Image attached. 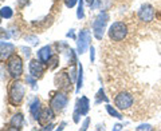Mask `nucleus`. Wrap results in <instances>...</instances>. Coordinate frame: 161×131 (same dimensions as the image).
<instances>
[{
	"instance_id": "72a5a7b5",
	"label": "nucleus",
	"mask_w": 161,
	"mask_h": 131,
	"mask_svg": "<svg viewBox=\"0 0 161 131\" xmlns=\"http://www.w3.org/2000/svg\"><path fill=\"white\" fill-rule=\"evenodd\" d=\"M26 2H28V0H20V2H19V6H20V7H23V4L26 3Z\"/></svg>"
},
{
	"instance_id": "393cba45",
	"label": "nucleus",
	"mask_w": 161,
	"mask_h": 131,
	"mask_svg": "<svg viewBox=\"0 0 161 131\" xmlns=\"http://www.w3.org/2000/svg\"><path fill=\"white\" fill-rule=\"evenodd\" d=\"M136 130H137V131H142V130H153V127H152V126H150V124H140L138 126V127H136Z\"/></svg>"
},
{
	"instance_id": "412c9836",
	"label": "nucleus",
	"mask_w": 161,
	"mask_h": 131,
	"mask_svg": "<svg viewBox=\"0 0 161 131\" xmlns=\"http://www.w3.org/2000/svg\"><path fill=\"white\" fill-rule=\"evenodd\" d=\"M101 102H105V103H108V102H109L108 97H105L103 88H99V91L97 92V100H95V103H101Z\"/></svg>"
},
{
	"instance_id": "aec40b11",
	"label": "nucleus",
	"mask_w": 161,
	"mask_h": 131,
	"mask_svg": "<svg viewBox=\"0 0 161 131\" xmlns=\"http://www.w3.org/2000/svg\"><path fill=\"white\" fill-rule=\"evenodd\" d=\"M0 13H2L3 19H11L14 16V11L11 7H3L0 9Z\"/></svg>"
},
{
	"instance_id": "5701e85b",
	"label": "nucleus",
	"mask_w": 161,
	"mask_h": 131,
	"mask_svg": "<svg viewBox=\"0 0 161 131\" xmlns=\"http://www.w3.org/2000/svg\"><path fill=\"white\" fill-rule=\"evenodd\" d=\"M26 42L30 43L31 46H36L39 43V39L36 36H34V35H28V36H26Z\"/></svg>"
},
{
	"instance_id": "0eeeda50",
	"label": "nucleus",
	"mask_w": 161,
	"mask_h": 131,
	"mask_svg": "<svg viewBox=\"0 0 161 131\" xmlns=\"http://www.w3.org/2000/svg\"><path fill=\"white\" fill-rule=\"evenodd\" d=\"M90 110V102L86 97H82L80 99L77 100L75 104V111H74V122L79 123V117L80 115H86Z\"/></svg>"
},
{
	"instance_id": "c85d7f7f",
	"label": "nucleus",
	"mask_w": 161,
	"mask_h": 131,
	"mask_svg": "<svg viewBox=\"0 0 161 131\" xmlns=\"http://www.w3.org/2000/svg\"><path fill=\"white\" fill-rule=\"evenodd\" d=\"M94 59H95V54H94V47L92 46L90 47V62H94Z\"/></svg>"
},
{
	"instance_id": "cd10ccee",
	"label": "nucleus",
	"mask_w": 161,
	"mask_h": 131,
	"mask_svg": "<svg viewBox=\"0 0 161 131\" xmlns=\"http://www.w3.org/2000/svg\"><path fill=\"white\" fill-rule=\"evenodd\" d=\"M23 51V54H24V56L26 58H30V55H31V51H30V48H26V47H22L20 48Z\"/></svg>"
},
{
	"instance_id": "f257e3e1",
	"label": "nucleus",
	"mask_w": 161,
	"mask_h": 131,
	"mask_svg": "<svg viewBox=\"0 0 161 131\" xmlns=\"http://www.w3.org/2000/svg\"><path fill=\"white\" fill-rule=\"evenodd\" d=\"M24 95H26V88L20 80H14L8 88V100L12 106H19L23 102Z\"/></svg>"
},
{
	"instance_id": "7c9ffc66",
	"label": "nucleus",
	"mask_w": 161,
	"mask_h": 131,
	"mask_svg": "<svg viewBox=\"0 0 161 131\" xmlns=\"http://www.w3.org/2000/svg\"><path fill=\"white\" fill-rule=\"evenodd\" d=\"M113 130H114V131H117V130H122V126H121V124H114Z\"/></svg>"
},
{
	"instance_id": "c9c22d12",
	"label": "nucleus",
	"mask_w": 161,
	"mask_h": 131,
	"mask_svg": "<svg viewBox=\"0 0 161 131\" xmlns=\"http://www.w3.org/2000/svg\"><path fill=\"white\" fill-rule=\"evenodd\" d=\"M0 58H2V55H0Z\"/></svg>"
},
{
	"instance_id": "7ed1b4c3",
	"label": "nucleus",
	"mask_w": 161,
	"mask_h": 131,
	"mask_svg": "<svg viewBox=\"0 0 161 131\" xmlns=\"http://www.w3.org/2000/svg\"><path fill=\"white\" fill-rule=\"evenodd\" d=\"M109 38L113 42H121L126 38L128 35V26L124 22H114L112 26L109 27Z\"/></svg>"
},
{
	"instance_id": "1a4fd4ad",
	"label": "nucleus",
	"mask_w": 161,
	"mask_h": 131,
	"mask_svg": "<svg viewBox=\"0 0 161 131\" xmlns=\"http://www.w3.org/2000/svg\"><path fill=\"white\" fill-rule=\"evenodd\" d=\"M154 8L152 4H142L138 9V19L142 23H150L154 19Z\"/></svg>"
},
{
	"instance_id": "a211bd4d",
	"label": "nucleus",
	"mask_w": 161,
	"mask_h": 131,
	"mask_svg": "<svg viewBox=\"0 0 161 131\" xmlns=\"http://www.w3.org/2000/svg\"><path fill=\"white\" fill-rule=\"evenodd\" d=\"M82 83H83V67L82 64L78 66V80H77V92L80 91L82 88Z\"/></svg>"
},
{
	"instance_id": "bb28decb",
	"label": "nucleus",
	"mask_w": 161,
	"mask_h": 131,
	"mask_svg": "<svg viewBox=\"0 0 161 131\" xmlns=\"http://www.w3.org/2000/svg\"><path fill=\"white\" fill-rule=\"evenodd\" d=\"M89 123H90V118H86V119H85V122L82 123V127H80V130H82V131L87 130L89 128Z\"/></svg>"
},
{
	"instance_id": "6ab92c4d",
	"label": "nucleus",
	"mask_w": 161,
	"mask_h": 131,
	"mask_svg": "<svg viewBox=\"0 0 161 131\" xmlns=\"http://www.w3.org/2000/svg\"><path fill=\"white\" fill-rule=\"evenodd\" d=\"M106 111H108V114L110 115V117H113V118H117V119H122L124 117L121 115L117 110H115L113 106H110V104H106Z\"/></svg>"
},
{
	"instance_id": "6e6552de",
	"label": "nucleus",
	"mask_w": 161,
	"mask_h": 131,
	"mask_svg": "<svg viewBox=\"0 0 161 131\" xmlns=\"http://www.w3.org/2000/svg\"><path fill=\"white\" fill-rule=\"evenodd\" d=\"M69 102V98L64 92H57L50 100V107H51L54 111H62V110L67 106Z\"/></svg>"
},
{
	"instance_id": "b1692460",
	"label": "nucleus",
	"mask_w": 161,
	"mask_h": 131,
	"mask_svg": "<svg viewBox=\"0 0 161 131\" xmlns=\"http://www.w3.org/2000/svg\"><path fill=\"white\" fill-rule=\"evenodd\" d=\"M9 38V34L8 31H6L4 28H0V40H6Z\"/></svg>"
},
{
	"instance_id": "9d476101",
	"label": "nucleus",
	"mask_w": 161,
	"mask_h": 131,
	"mask_svg": "<svg viewBox=\"0 0 161 131\" xmlns=\"http://www.w3.org/2000/svg\"><path fill=\"white\" fill-rule=\"evenodd\" d=\"M28 68H30V74H31L34 78H40L44 72V64H43V62H40L39 59L31 60L28 64Z\"/></svg>"
},
{
	"instance_id": "20e7f679",
	"label": "nucleus",
	"mask_w": 161,
	"mask_h": 131,
	"mask_svg": "<svg viewBox=\"0 0 161 131\" xmlns=\"http://www.w3.org/2000/svg\"><path fill=\"white\" fill-rule=\"evenodd\" d=\"M7 70H8V74L15 79L22 76V74H23V60H22V58H20L19 55L12 54L7 60Z\"/></svg>"
},
{
	"instance_id": "f03ea898",
	"label": "nucleus",
	"mask_w": 161,
	"mask_h": 131,
	"mask_svg": "<svg viewBox=\"0 0 161 131\" xmlns=\"http://www.w3.org/2000/svg\"><path fill=\"white\" fill-rule=\"evenodd\" d=\"M109 13L106 11H101L97 18L94 19L93 22V34L97 40H102L103 38V34H105V29H106V24L109 22Z\"/></svg>"
},
{
	"instance_id": "a878e982",
	"label": "nucleus",
	"mask_w": 161,
	"mask_h": 131,
	"mask_svg": "<svg viewBox=\"0 0 161 131\" xmlns=\"http://www.w3.org/2000/svg\"><path fill=\"white\" fill-rule=\"evenodd\" d=\"M78 0H64V4H66L67 8H73L75 4H77Z\"/></svg>"
},
{
	"instance_id": "2eb2a0df",
	"label": "nucleus",
	"mask_w": 161,
	"mask_h": 131,
	"mask_svg": "<svg viewBox=\"0 0 161 131\" xmlns=\"http://www.w3.org/2000/svg\"><path fill=\"white\" fill-rule=\"evenodd\" d=\"M38 59L40 60V62L43 63H47L50 59H51V47L50 46H44L42 47L38 51Z\"/></svg>"
},
{
	"instance_id": "2f4dec72",
	"label": "nucleus",
	"mask_w": 161,
	"mask_h": 131,
	"mask_svg": "<svg viewBox=\"0 0 161 131\" xmlns=\"http://www.w3.org/2000/svg\"><path fill=\"white\" fill-rule=\"evenodd\" d=\"M85 2H86V3L89 4V6H90V7H93V4L95 3V0H85Z\"/></svg>"
},
{
	"instance_id": "423d86ee",
	"label": "nucleus",
	"mask_w": 161,
	"mask_h": 131,
	"mask_svg": "<svg viewBox=\"0 0 161 131\" xmlns=\"http://www.w3.org/2000/svg\"><path fill=\"white\" fill-rule=\"evenodd\" d=\"M134 98L132 94L129 92H119L117 97L114 98V104L117 106V108L119 110H128L133 106Z\"/></svg>"
},
{
	"instance_id": "39448f33",
	"label": "nucleus",
	"mask_w": 161,
	"mask_h": 131,
	"mask_svg": "<svg viewBox=\"0 0 161 131\" xmlns=\"http://www.w3.org/2000/svg\"><path fill=\"white\" fill-rule=\"evenodd\" d=\"M90 42H92V34L87 29H80V32L77 38V51L78 54L82 55L86 52V50L90 47Z\"/></svg>"
},
{
	"instance_id": "f3484780",
	"label": "nucleus",
	"mask_w": 161,
	"mask_h": 131,
	"mask_svg": "<svg viewBox=\"0 0 161 131\" xmlns=\"http://www.w3.org/2000/svg\"><path fill=\"white\" fill-rule=\"evenodd\" d=\"M113 2L112 0H95V3L93 4V9H101V11H108L112 7Z\"/></svg>"
},
{
	"instance_id": "473e14b6",
	"label": "nucleus",
	"mask_w": 161,
	"mask_h": 131,
	"mask_svg": "<svg viewBox=\"0 0 161 131\" xmlns=\"http://www.w3.org/2000/svg\"><path fill=\"white\" fill-rule=\"evenodd\" d=\"M53 128V124H48V126H44L43 130H51Z\"/></svg>"
},
{
	"instance_id": "c756f323",
	"label": "nucleus",
	"mask_w": 161,
	"mask_h": 131,
	"mask_svg": "<svg viewBox=\"0 0 161 131\" xmlns=\"http://www.w3.org/2000/svg\"><path fill=\"white\" fill-rule=\"evenodd\" d=\"M67 38H73V39H75V35H74V29H70V32H67Z\"/></svg>"
},
{
	"instance_id": "f8f14e48",
	"label": "nucleus",
	"mask_w": 161,
	"mask_h": 131,
	"mask_svg": "<svg viewBox=\"0 0 161 131\" xmlns=\"http://www.w3.org/2000/svg\"><path fill=\"white\" fill-rule=\"evenodd\" d=\"M30 113H31L32 118L39 120L40 118V113H42V108H40V100L38 98H34L30 103Z\"/></svg>"
},
{
	"instance_id": "ddd939ff",
	"label": "nucleus",
	"mask_w": 161,
	"mask_h": 131,
	"mask_svg": "<svg viewBox=\"0 0 161 131\" xmlns=\"http://www.w3.org/2000/svg\"><path fill=\"white\" fill-rule=\"evenodd\" d=\"M15 51V46L12 43H8V42H0V55L3 58H9Z\"/></svg>"
},
{
	"instance_id": "f704fd0d",
	"label": "nucleus",
	"mask_w": 161,
	"mask_h": 131,
	"mask_svg": "<svg viewBox=\"0 0 161 131\" xmlns=\"http://www.w3.org/2000/svg\"><path fill=\"white\" fill-rule=\"evenodd\" d=\"M0 19H3V16H2V13H0ZM0 22H2V20H0Z\"/></svg>"
},
{
	"instance_id": "9b49d317",
	"label": "nucleus",
	"mask_w": 161,
	"mask_h": 131,
	"mask_svg": "<svg viewBox=\"0 0 161 131\" xmlns=\"http://www.w3.org/2000/svg\"><path fill=\"white\" fill-rule=\"evenodd\" d=\"M55 83H57V86L60 90H70V87H71V80H70L69 75L66 72H62V74L57 75Z\"/></svg>"
},
{
	"instance_id": "dca6fc26",
	"label": "nucleus",
	"mask_w": 161,
	"mask_h": 131,
	"mask_svg": "<svg viewBox=\"0 0 161 131\" xmlns=\"http://www.w3.org/2000/svg\"><path fill=\"white\" fill-rule=\"evenodd\" d=\"M54 110L51 107H46L42 110V113H40V118H39V122L43 123V122H48V120H53L54 119Z\"/></svg>"
},
{
	"instance_id": "4be33fe9",
	"label": "nucleus",
	"mask_w": 161,
	"mask_h": 131,
	"mask_svg": "<svg viewBox=\"0 0 161 131\" xmlns=\"http://www.w3.org/2000/svg\"><path fill=\"white\" fill-rule=\"evenodd\" d=\"M77 18L80 20L85 18V12H83V0H78V9H77Z\"/></svg>"
},
{
	"instance_id": "4468645a",
	"label": "nucleus",
	"mask_w": 161,
	"mask_h": 131,
	"mask_svg": "<svg viewBox=\"0 0 161 131\" xmlns=\"http://www.w3.org/2000/svg\"><path fill=\"white\" fill-rule=\"evenodd\" d=\"M23 123H24V117H23V114H15L14 117L11 118V120H9V126L11 127L9 128H12V130H20L23 127Z\"/></svg>"
}]
</instances>
